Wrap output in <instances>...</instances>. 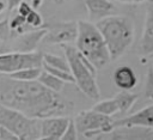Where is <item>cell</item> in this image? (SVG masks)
Masks as SVG:
<instances>
[{"mask_svg": "<svg viewBox=\"0 0 153 140\" xmlns=\"http://www.w3.org/2000/svg\"><path fill=\"white\" fill-rule=\"evenodd\" d=\"M0 103L30 117L60 116L72 109V103L38 80H18L0 75Z\"/></svg>", "mask_w": 153, "mask_h": 140, "instance_id": "cell-1", "label": "cell"}, {"mask_svg": "<svg viewBox=\"0 0 153 140\" xmlns=\"http://www.w3.org/2000/svg\"><path fill=\"white\" fill-rule=\"evenodd\" d=\"M97 28L104 37L111 60L122 56L134 42V23L129 17L111 14L98 22Z\"/></svg>", "mask_w": 153, "mask_h": 140, "instance_id": "cell-2", "label": "cell"}, {"mask_svg": "<svg viewBox=\"0 0 153 140\" xmlns=\"http://www.w3.org/2000/svg\"><path fill=\"white\" fill-rule=\"evenodd\" d=\"M75 47L84 56L91 61V63L97 69L105 67L111 61V56L104 37L97 25L91 20L78 22V36Z\"/></svg>", "mask_w": 153, "mask_h": 140, "instance_id": "cell-3", "label": "cell"}, {"mask_svg": "<svg viewBox=\"0 0 153 140\" xmlns=\"http://www.w3.org/2000/svg\"><path fill=\"white\" fill-rule=\"evenodd\" d=\"M61 48L63 49L65 56L68 60L71 72L74 77V84L88 98L98 101L100 98V92L96 81L97 68L78 50L76 47L72 45L71 43L61 44Z\"/></svg>", "mask_w": 153, "mask_h": 140, "instance_id": "cell-4", "label": "cell"}, {"mask_svg": "<svg viewBox=\"0 0 153 140\" xmlns=\"http://www.w3.org/2000/svg\"><path fill=\"white\" fill-rule=\"evenodd\" d=\"M41 120L30 117L0 103V124L22 140L41 139Z\"/></svg>", "mask_w": 153, "mask_h": 140, "instance_id": "cell-5", "label": "cell"}, {"mask_svg": "<svg viewBox=\"0 0 153 140\" xmlns=\"http://www.w3.org/2000/svg\"><path fill=\"white\" fill-rule=\"evenodd\" d=\"M74 122L79 134L87 139H100L115 129L111 116L103 115L93 109L80 111L75 116Z\"/></svg>", "mask_w": 153, "mask_h": 140, "instance_id": "cell-6", "label": "cell"}, {"mask_svg": "<svg viewBox=\"0 0 153 140\" xmlns=\"http://www.w3.org/2000/svg\"><path fill=\"white\" fill-rule=\"evenodd\" d=\"M43 65V54L41 51H10L0 54V74H12L27 67H38Z\"/></svg>", "mask_w": 153, "mask_h": 140, "instance_id": "cell-7", "label": "cell"}, {"mask_svg": "<svg viewBox=\"0 0 153 140\" xmlns=\"http://www.w3.org/2000/svg\"><path fill=\"white\" fill-rule=\"evenodd\" d=\"M76 36L78 22H59L48 29L44 41L49 44H72L76 41Z\"/></svg>", "mask_w": 153, "mask_h": 140, "instance_id": "cell-8", "label": "cell"}, {"mask_svg": "<svg viewBox=\"0 0 153 140\" xmlns=\"http://www.w3.org/2000/svg\"><path fill=\"white\" fill-rule=\"evenodd\" d=\"M47 32H48V29H39V28L37 30L26 31L24 34L13 36L10 39V41H12L10 45L13 51H22V53L35 51L37 49V45L39 44V42L44 39Z\"/></svg>", "mask_w": 153, "mask_h": 140, "instance_id": "cell-9", "label": "cell"}, {"mask_svg": "<svg viewBox=\"0 0 153 140\" xmlns=\"http://www.w3.org/2000/svg\"><path fill=\"white\" fill-rule=\"evenodd\" d=\"M72 118L60 115L41 120V139L57 140L62 139Z\"/></svg>", "mask_w": 153, "mask_h": 140, "instance_id": "cell-10", "label": "cell"}, {"mask_svg": "<svg viewBox=\"0 0 153 140\" xmlns=\"http://www.w3.org/2000/svg\"><path fill=\"white\" fill-rule=\"evenodd\" d=\"M120 127L153 128V104L148 105L127 117L114 120V128H120Z\"/></svg>", "mask_w": 153, "mask_h": 140, "instance_id": "cell-11", "label": "cell"}, {"mask_svg": "<svg viewBox=\"0 0 153 140\" xmlns=\"http://www.w3.org/2000/svg\"><path fill=\"white\" fill-rule=\"evenodd\" d=\"M91 22H98L115 13L116 7L110 0H84Z\"/></svg>", "mask_w": 153, "mask_h": 140, "instance_id": "cell-12", "label": "cell"}, {"mask_svg": "<svg viewBox=\"0 0 153 140\" xmlns=\"http://www.w3.org/2000/svg\"><path fill=\"white\" fill-rule=\"evenodd\" d=\"M140 51L145 56L153 54V4H151L146 11L145 26L140 42Z\"/></svg>", "mask_w": 153, "mask_h": 140, "instance_id": "cell-13", "label": "cell"}, {"mask_svg": "<svg viewBox=\"0 0 153 140\" xmlns=\"http://www.w3.org/2000/svg\"><path fill=\"white\" fill-rule=\"evenodd\" d=\"M115 85L120 90H131L137 84V77L134 69L129 66H120L112 74Z\"/></svg>", "mask_w": 153, "mask_h": 140, "instance_id": "cell-14", "label": "cell"}, {"mask_svg": "<svg viewBox=\"0 0 153 140\" xmlns=\"http://www.w3.org/2000/svg\"><path fill=\"white\" fill-rule=\"evenodd\" d=\"M37 80H38L39 83H42L45 87H48V89H50V90H53V91H55V92H61L62 89L65 87V84H66L65 80L60 79L59 77L51 74L50 72H48V71H45V69L42 71V73H41V75L38 77Z\"/></svg>", "mask_w": 153, "mask_h": 140, "instance_id": "cell-15", "label": "cell"}, {"mask_svg": "<svg viewBox=\"0 0 153 140\" xmlns=\"http://www.w3.org/2000/svg\"><path fill=\"white\" fill-rule=\"evenodd\" d=\"M115 98H116V101L118 103L120 112L121 114H124V112H127L134 105V103L139 98V95L131 93L129 90H122L121 92H118L115 96Z\"/></svg>", "mask_w": 153, "mask_h": 140, "instance_id": "cell-16", "label": "cell"}, {"mask_svg": "<svg viewBox=\"0 0 153 140\" xmlns=\"http://www.w3.org/2000/svg\"><path fill=\"white\" fill-rule=\"evenodd\" d=\"M92 109L103 115H106V116H112V115L120 112V106H118V103L115 97L110 98V99H105V101H99L98 103H96L92 106Z\"/></svg>", "mask_w": 153, "mask_h": 140, "instance_id": "cell-17", "label": "cell"}, {"mask_svg": "<svg viewBox=\"0 0 153 140\" xmlns=\"http://www.w3.org/2000/svg\"><path fill=\"white\" fill-rule=\"evenodd\" d=\"M42 67L43 66H38V67H27V68H23V69H19L12 74H8V77L11 78H14V79H18V80H25V81H29V80H37L38 77L41 75L42 73Z\"/></svg>", "mask_w": 153, "mask_h": 140, "instance_id": "cell-18", "label": "cell"}, {"mask_svg": "<svg viewBox=\"0 0 153 140\" xmlns=\"http://www.w3.org/2000/svg\"><path fill=\"white\" fill-rule=\"evenodd\" d=\"M10 26H11L12 37H13V36H17V35H20V34L26 32L29 24L26 23V17L22 16L20 13H17V14H14L10 19Z\"/></svg>", "mask_w": 153, "mask_h": 140, "instance_id": "cell-19", "label": "cell"}, {"mask_svg": "<svg viewBox=\"0 0 153 140\" xmlns=\"http://www.w3.org/2000/svg\"><path fill=\"white\" fill-rule=\"evenodd\" d=\"M43 63L51 66V67H55V68H60V69H65V71L71 72L69 63H68V60L66 59V56L61 57V56H57L54 54H43Z\"/></svg>", "mask_w": 153, "mask_h": 140, "instance_id": "cell-20", "label": "cell"}, {"mask_svg": "<svg viewBox=\"0 0 153 140\" xmlns=\"http://www.w3.org/2000/svg\"><path fill=\"white\" fill-rule=\"evenodd\" d=\"M26 23L29 24V26H31V28H33V29H38V28H41L42 24H43V18H42V16L36 11V8H33V10L29 13V16L26 17Z\"/></svg>", "mask_w": 153, "mask_h": 140, "instance_id": "cell-21", "label": "cell"}, {"mask_svg": "<svg viewBox=\"0 0 153 140\" xmlns=\"http://www.w3.org/2000/svg\"><path fill=\"white\" fill-rule=\"evenodd\" d=\"M145 96L153 101V67L148 68L146 74V83H145Z\"/></svg>", "mask_w": 153, "mask_h": 140, "instance_id": "cell-22", "label": "cell"}, {"mask_svg": "<svg viewBox=\"0 0 153 140\" xmlns=\"http://www.w3.org/2000/svg\"><path fill=\"white\" fill-rule=\"evenodd\" d=\"M12 37V30L10 26V20L7 18L0 20V41H10Z\"/></svg>", "mask_w": 153, "mask_h": 140, "instance_id": "cell-23", "label": "cell"}, {"mask_svg": "<svg viewBox=\"0 0 153 140\" xmlns=\"http://www.w3.org/2000/svg\"><path fill=\"white\" fill-rule=\"evenodd\" d=\"M78 136H79V132L76 129V126H75V122H74V118H73V120H71L62 139L63 140H75V139H78Z\"/></svg>", "mask_w": 153, "mask_h": 140, "instance_id": "cell-24", "label": "cell"}, {"mask_svg": "<svg viewBox=\"0 0 153 140\" xmlns=\"http://www.w3.org/2000/svg\"><path fill=\"white\" fill-rule=\"evenodd\" d=\"M18 13H20L22 16H24V17H27L29 16V13L35 8L32 5H31V2L29 4V2H26V1H22L19 5H18Z\"/></svg>", "mask_w": 153, "mask_h": 140, "instance_id": "cell-25", "label": "cell"}, {"mask_svg": "<svg viewBox=\"0 0 153 140\" xmlns=\"http://www.w3.org/2000/svg\"><path fill=\"white\" fill-rule=\"evenodd\" d=\"M0 139H10V140H14L18 139V136L16 134H13L11 130H8L6 127L0 124Z\"/></svg>", "mask_w": 153, "mask_h": 140, "instance_id": "cell-26", "label": "cell"}, {"mask_svg": "<svg viewBox=\"0 0 153 140\" xmlns=\"http://www.w3.org/2000/svg\"><path fill=\"white\" fill-rule=\"evenodd\" d=\"M13 51L8 41H0V54H5V53H10Z\"/></svg>", "mask_w": 153, "mask_h": 140, "instance_id": "cell-27", "label": "cell"}, {"mask_svg": "<svg viewBox=\"0 0 153 140\" xmlns=\"http://www.w3.org/2000/svg\"><path fill=\"white\" fill-rule=\"evenodd\" d=\"M23 0H7V10L8 11H12V10H14L16 7H18V5L22 2Z\"/></svg>", "mask_w": 153, "mask_h": 140, "instance_id": "cell-28", "label": "cell"}, {"mask_svg": "<svg viewBox=\"0 0 153 140\" xmlns=\"http://www.w3.org/2000/svg\"><path fill=\"white\" fill-rule=\"evenodd\" d=\"M116 1H120V2H124V4H141L146 0H116Z\"/></svg>", "mask_w": 153, "mask_h": 140, "instance_id": "cell-29", "label": "cell"}, {"mask_svg": "<svg viewBox=\"0 0 153 140\" xmlns=\"http://www.w3.org/2000/svg\"><path fill=\"white\" fill-rule=\"evenodd\" d=\"M43 0H31V5L35 7V8H38L41 5H42Z\"/></svg>", "mask_w": 153, "mask_h": 140, "instance_id": "cell-30", "label": "cell"}, {"mask_svg": "<svg viewBox=\"0 0 153 140\" xmlns=\"http://www.w3.org/2000/svg\"><path fill=\"white\" fill-rule=\"evenodd\" d=\"M7 8V4H5L2 0H0V13H2Z\"/></svg>", "mask_w": 153, "mask_h": 140, "instance_id": "cell-31", "label": "cell"}]
</instances>
